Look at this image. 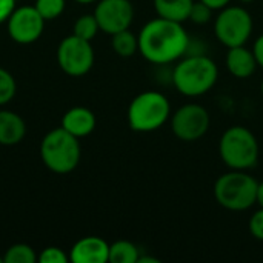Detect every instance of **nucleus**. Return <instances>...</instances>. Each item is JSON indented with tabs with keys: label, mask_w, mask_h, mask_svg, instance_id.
<instances>
[{
	"label": "nucleus",
	"mask_w": 263,
	"mask_h": 263,
	"mask_svg": "<svg viewBox=\"0 0 263 263\" xmlns=\"http://www.w3.org/2000/svg\"><path fill=\"white\" fill-rule=\"evenodd\" d=\"M139 51L151 63L166 65L180 59L190 45L186 29L180 22L157 17L149 20L139 34Z\"/></svg>",
	"instance_id": "f257e3e1"
},
{
	"label": "nucleus",
	"mask_w": 263,
	"mask_h": 263,
	"mask_svg": "<svg viewBox=\"0 0 263 263\" xmlns=\"http://www.w3.org/2000/svg\"><path fill=\"white\" fill-rule=\"evenodd\" d=\"M219 79V68L206 55H190L177 63L173 72V82L177 91L186 97L206 94Z\"/></svg>",
	"instance_id": "f03ea898"
},
{
	"label": "nucleus",
	"mask_w": 263,
	"mask_h": 263,
	"mask_svg": "<svg viewBox=\"0 0 263 263\" xmlns=\"http://www.w3.org/2000/svg\"><path fill=\"white\" fill-rule=\"evenodd\" d=\"M40 157L49 171L55 174H68L74 171L80 162L79 139L62 126L55 128L42 139Z\"/></svg>",
	"instance_id": "7ed1b4c3"
},
{
	"label": "nucleus",
	"mask_w": 263,
	"mask_h": 263,
	"mask_svg": "<svg viewBox=\"0 0 263 263\" xmlns=\"http://www.w3.org/2000/svg\"><path fill=\"white\" fill-rule=\"evenodd\" d=\"M257 182L240 170L222 174L214 183V197L220 206L230 211H245L256 203Z\"/></svg>",
	"instance_id": "20e7f679"
},
{
	"label": "nucleus",
	"mask_w": 263,
	"mask_h": 263,
	"mask_svg": "<svg viewBox=\"0 0 263 263\" xmlns=\"http://www.w3.org/2000/svg\"><path fill=\"white\" fill-rule=\"evenodd\" d=\"M219 154L228 168L247 171L257 165L259 143L248 128L231 126L220 137Z\"/></svg>",
	"instance_id": "39448f33"
},
{
	"label": "nucleus",
	"mask_w": 263,
	"mask_h": 263,
	"mask_svg": "<svg viewBox=\"0 0 263 263\" xmlns=\"http://www.w3.org/2000/svg\"><path fill=\"white\" fill-rule=\"evenodd\" d=\"M171 116L168 99L157 91H145L133 99L128 108V123L133 131L151 133L165 125Z\"/></svg>",
	"instance_id": "423d86ee"
},
{
	"label": "nucleus",
	"mask_w": 263,
	"mask_h": 263,
	"mask_svg": "<svg viewBox=\"0 0 263 263\" xmlns=\"http://www.w3.org/2000/svg\"><path fill=\"white\" fill-rule=\"evenodd\" d=\"M214 32L217 40L227 46H242L248 42L253 32V17L240 6H227L214 22Z\"/></svg>",
	"instance_id": "0eeeda50"
},
{
	"label": "nucleus",
	"mask_w": 263,
	"mask_h": 263,
	"mask_svg": "<svg viewBox=\"0 0 263 263\" xmlns=\"http://www.w3.org/2000/svg\"><path fill=\"white\" fill-rule=\"evenodd\" d=\"M57 62L63 72L72 77L85 76L94 65V49L91 42L74 34L65 37L57 48Z\"/></svg>",
	"instance_id": "6e6552de"
},
{
	"label": "nucleus",
	"mask_w": 263,
	"mask_h": 263,
	"mask_svg": "<svg viewBox=\"0 0 263 263\" xmlns=\"http://www.w3.org/2000/svg\"><path fill=\"white\" fill-rule=\"evenodd\" d=\"M171 129L177 139L183 142H196L208 133L210 114L200 105H183L173 114Z\"/></svg>",
	"instance_id": "1a4fd4ad"
},
{
	"label": "nucleus",
	"mask_w": 263,
	"mask_h": 263,
	"mask_svg": "<svg viewBox=\"0 0 263 263\" xmlns=\"http://www.w3.org/2000/svg\"><path fill=\"white\" fill-rule=\"evenodd\" d=\"M45 18L35 9V6L15 8L8 18V34L15 43L29 45L39 40L45 28Z\"/></svg>",
	"instance_id": "9d476101"
},
{
	"label": "nucleus",
	"mask_w": 263,
	"mask_h": 263,
	"mask_svg": "<svg viewBox=\"0 0 263 263\" xmlns=\"http://www.w3.org/2000/svg\"><path fill=\"white\" fill-rule=\"evenodd\" d=\"M94 15L100 31L112 35L129 29L134 18V8L129 0H100L96 6Z\"/></svg>",
	"instance_id": "9b49d317"
},
{
	"label": "nucleus",
	"mask_w": 263,
	"mask_h": 263,
	"mask_svg": "<svg viewBox=\"0 0 263 263\" xmlns=\"http://www.w3.org/2000/svg\"><path fill=\"white\" fill-rule=\"evenodd\" d=\"M69 260L74 263H106L109 260V245L102 237H83L74 243Z\"/></svg>",
	"instance_id": "f8f14e48"
},
{
	"label": "nucleus",
	"mask_w": 263,
	"mask_h": 263,
	"mask_svg": "<svg viewBox=\"0 0 263 263\" xmlns=\"http://www.w3.org/2000/svg\"><path fill=\"white\" fill-rule=\"evenodd\" d=\"M62 128L77 139L86 137L96 128V116L85 106H74L65 112L62 119Z\"/></svg>",
	"instance_id": "ddd939ff"
},
{
	"label": "nucleus",
	"mask_w": 263,
	"mask_h": 263,
	"mask_svg": "<svg viewBox=\"0 0 263 263\" xmlns=\"http://www.w3.org/2000/svg\"><path fill=\"white\" fill-rule=\"evenodd\" d=\"M227 54V68L228 71L237 77V79H248L256 72V68L259 66L256 62V57L253 51L247 49L245 45L228 48Z\"/></svg>",
	"instance_id": "4468645a"
},
{
	"label": "nucleus",
	"mask_w": 263,
	"mask_h": 263,
	"mask_svg": "<svg viewBox=\"0 0 263 263\" xmlns=\"http://www.w3.org/2000/svg\"><path fill=\"white\" fill-rule=\"evenodd\" d=\"M26 134V125L25 120L12 112L2 109L0 111V145L12 146L23 140Z\"/></svg>",
	"instance_id": "2eb2a0df"
},
{
	"label": "nucleus",
	"mask_w": 263,
	"mask_h": 263,
	"mask_svg": "<svg viewBox=\"0 0 263 263\" xmlns=\"http://www.w3.org/2000/svg\"><path fill=\"white\" fill-rule=\"evenodd\" d=\"M194 0H154V8L159 17L180 22L190 18Z\"/></svg>",
	"instance_id": "dca6fc26"
},
{
	"label": "nucleus",
	"mask_w": 263,
	"mask_h": 263,
	"mask_svg": "<svg viewBox=\"0 0 263 263\" xmlns=\"http://www.w3.org/2000/svg\"><path fill=\"white\" fill-rule=\"evenodd\" d=\"M139 248L128 240H117L109 245V260L111 263H137L139 262Z\"/></svg>",
	"instance_id": "f3484780"
},
{
	"label": "nucleus",
	"mask_w": 263,
	"mask_h": 263,
	"mask_svg": "<svg viewBox=\"0 0 263 263\" xmlns=\"http://www.w3.org/2000/svg\"><path fill=\"white\" fill-rule=\"evenodd\" d=\"M112 49L120 57H131L139 51V39L129 31H120L112 34Z\"/></svg>",
	"instance_id": "a211bd4d"
},
{
	"label": "nucleus",
	"mask_w": 263,
	"mask_h": 263,
	"mask_svg": "<svg viewBox=\"0 0 263 263\" xmlns=\"http://www.w3.org/2000/svg\"><path fill=\"white\" fill-rule=\"evenodd\" d=\"M99 31H100V28H99L96 15L94 14H85V15H80L76 20L72 34L80 37V39H83V40L91 42L97 35Z\"/></svg>",
	"instance_id": "6ab92c4d"
},
{
	"label": "nucleus",
	"mask_w": 263,
	"mask_h": 263,
	"mask_svg": "<svg viewBox=\"0 0 263 263\" xmlns=\"http://www.w3.org/2000/svg\"><path fill=\"white\" fill-rule=\"evenodd\" d=\"M35 260V251L26 243H15L9 247L3 256V263H34Z\"/></svg>",
	"instance_id": "aec40b11"
},
{
	"label": "nucleus",
	"mask_w": 263,
	"mask_h": 263,
	"mask_svg": "<svg viewBox=\"0 0 263 263\" xmlns=\"http://www.w3.org/2000/svg\"><path fill=\"white\" fill-rule=\"evenodd\" d=\"M34 6L45 20H54L63 12L65 0H35Z\"/></svg>",
	"instance_id": "412c9836"
},
{
	"label": "nucleus",
	"mask_w": 263,
	"mask_h": 263,
	"mask_svg": "<svg viewBox=\"0 0 263 263\" xmlns=\"http://www.w3.org/2000/svg\"><path fill=\"white\" fill-rule=\"evenodd\" d=\"M15 91L17 85L12 74L5 68H0V106L11 102L12 97L15 96Z\"/></svg>",
	"instance_id": "4be33fe9"
},
{
	"label": "nucleus",
	"mask_w": 263,
	"mask_h": 263,
	"mask_svg": "<svg viewBox=\"0 0 263 263\" xmlns=\"http://www.w3.org/2000/svg\"><path fill=\"white\" fill-rule=\"evenodd\" d=\"M211 15H213V9L205 5L203 2H194L193 3V8H191V12H190V20L197 23V25H205L211 20Z\"/></svg>",
	"instance_id": "5701e85b"
},
{
	"label": "nucleus",
	"mask_w": 263,
	"mask_h": 263,
	"mask_svg": "<svg viewBox=\"0 0 263 263\" xmlns=\"http://www.w3.org/2000/svg\"><path fill=\"white\" fill-rule=\"evenodd\" d=\"M37 260L40 263H66L69 257L65 254L62 248L57 247H48L42 250V253L37 256Z\"/></svg>",
	"instance_id": "b1692460"
},
{
	"label": "nucleus",
	"mask_w": 263,
	"mask_h": 263,
	"mask_svg": "<svg viewBox=\"0 0 263 263\" xmlns=\"http://www.w3.org/2000/svg\"><path fill=\"white\" fill-rule=\"evenodd\" d=\"M250 233L257 239L263 242V208L256 211L251 219H250Z\"/></svg>",
	"instance_id": "393cba45"
},
{
	"label": "nucleus",
	"mask_w": 263,
	"mask_h": 263,
	"mask_svg": "<svg viewBox=\"0 0 263 263\" xmlns=\"http://www.w3.org/2000/svg\"><path fill=\"white\" fill-rule=\"evenodd\" d=\"M15 9V0H0V23L8 22Z\"/></svg>",
	"instance_id": "a878e982"
},
{
	"label": "nucleus",
	"mask_w": 263,
	"mask_h": 263,
	"mask_svg": "<svg viewBox=\"0 0 263 263\" xmlns=\"http://www.w3.org/2000/svg\"><path fill=\"white\" fill-rule=\"evenodd\" d=\"M253 54L256 57V62L259 66L263 68V34L254 42V46H253Z\"/></svg>",
	"instance_id": "bb28decb"
},
{
	"label": "nucleus",
	"mask_w": 263,
	"mask_h": 263,
	"mask_svg": "<svg viewBox=\"0 0 263 263\" xmlns=\"http://www.w3.org/2000/svg\"><path fill=\"white\" fill-rule=\"evenodd\" d=\"M200 2H203L205 5H208L213 11H217V9L227 8L231 0H200Z\"/></svg>",
	"instance_id": "cd10ccee"
},
{
	"label": "nucleus",
	"mask_w": 263,
	"mask_h": 263,
	"mask_svg": "<svg viewBox=\"0 0 263 263\" xmlns=\"http://www.w3.org/2000/svg\"><path fill=\"white\" fill-rule=\"evenodd\" d=\"M256 203H259V206L263 208V182L257 185V197H256Z\"/></svg>",
	"instance_id": "c85d7f7f"
},
{
	"label": "nucleus",
	"mask_w": 263,
	"mask_h": 263,
	"mask_svg": "<svg viewBox=\"0 0 263 263\" xmlns=\"http://www.w3.org/2000/svg\"><path fill=\"white\" fill-rule=\"evenodd\" d=\"M77 3H83V5H88V3H92V2H96V0H76Z\"/></svg>",
	"instance_id": "c756f323"
},
{
	"label": "nucleus",
	"mask_w": 263,
	"mask_h": 263,
	"mask_svg": "<svg viewBox=\"0 0 263 263\" xmlns=\"http://www.w3.org/2000/svg\"><path fill=\"white\" fill-rule=\"evenodd\" d=\"M240 2H243V3H250V2H254V0H240Z\"/></svg>",
	"instance_id": "7c9ffc66"
},
{
	"label": "nucleus",
	"mask_w": 263,
	"mask_h": 263,
	"mask_svg": "<svg viewBox=\"0 0 263 263\" xmlns=\"http://www.w3.org/2000/svg\"><path fill=\"white\" fill-rule=\"evenodd\" d=\"M260 91H262V96H263V82H262V85H260Z\"/></svg>",
	"instance_id": "2f4dec72"
},
{
	"label": "nucleus",
	"mask_w": 263,
	"mask_h": 263,
	"mask_svg": "<svg viewBox=\"0 0 263 263\" xmlns=\"http://www.w3.org/2000/svg\"><path fill=\"white\" fill-rule=\"evenodd\" d=\"M0 263H3V257H0Z\"/></svg>",
	"instance_id": "473e14b6"
}]
</instances>
